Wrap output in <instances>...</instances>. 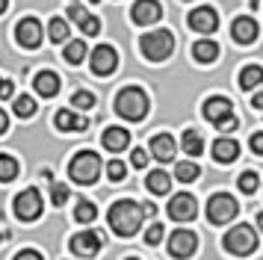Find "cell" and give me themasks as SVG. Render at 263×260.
<instances>
[{
	"label": "cell",
	"instance_id": "obj_33",
	"mask_svg": "<svg viewBox=\"0 0 263 260\" xmlns=\"http://www.w3.org/2000/svg\"><path fill=\"white\" fill-rule=\"evenodd\" d=\"M124 175H127V165L121 163V160H109V165H107V177L109 180H124Z\"/></svg>",
	"mask_w": 263,
	"mask_h": 260
},
{
	"label": "cell",
	"instance_id": "obj_41",
	"mask_svg": "<svg viewBox=\"0 0 263 260\" xmlns=\"http://www.w3.org/2000/svg\"><path fill=\"white\" fill-rule=\"evenodd\" d=\"M249 145H251V151L257 154V157H263V133H254Z\"/></svg>",
	"mask_w": 263,
	"mask_h": 260
},
{
	"label": "cell",
	"instance_id": "obj_24",
	"mask_svg": "<svg viewBox=\"0 0 263 260\" xmlns=\"http://www.w3.org/2000/svg\"><path fill=\"white\" fill-rule=\"evenodd\" d=\"M239 86H242V89H257V86H263V68L260 65H246L242 74H239Z\"/></svg>",
	"mask_w": 263,
	"mask_h": 260
},
{
	"label": "cell",
	"instance_id": "obj_27",
	"mask_svg": "<svg viewBox=\"0 0 263 260\" xmlns=\"http://www.w3.org/2000/svg\"><path fill=\"white\" fill-rule=\"evenodd\" d=\"M12 113L18 118H30L33 113H36V101H33L30 95H18V98L12 101Z\"/></svg>",
	"mask_w": 263,
	"mask_h": 260
},
{
	"label": "cell",
	"instance_id": "obj_39",
	"mask_svg": "<svg viewBox=\"0 0 263 260\" xmlns=\"http://www.w3.org/2000/svg\"><path fill=\"white\" fill-rule=\"evenodd\" d=\"M12 260H45V257L39 254L36 248H24V251H18V254H15Z\"/></svg>",
	"mask_w": 263,
	"mask_h": 260
},
{
	"label": "cell",
	"instance_id": "obj_2",
	"mask_svg": "<svg viewBox=\"0 0 263 260\" xmlns=\"http://www.w3.org/2000/svg\"><path fill=\"white\" fill-rule=\"evenodd\" d=\"M116 113L127 121H142L148 116V95L136 86H127L116 95Z\"/></svg>",
	"mask_w": 263,
	"mask_h": 260
},
{
	"label": "cell",
	"instance_id": "obj_52",
	"mask_svg": "<svg viewBox=\"0 0 263 260\" xmlns=\"http://www.w3.org/2000/svg\"><path fill=\"white\" fill-rule=\"evenodd\" d=\"M0 83H3V80H0Z\"/></svg>",
	"mask_w": 263,
	"mask_h": 260
},
{
	"label": "cell",
	"instance_id": "obj_45",
	"mask_svg": "<svg viewBox=\"0 0 263 260\" xmlns=\"http://www.w3.org/2000/svg\"><path fill=\"white\" fill-rule=\"evenodd\" d=\"M142 213L145 216H154V204H142Z\"/></svg>",
	"mask_w": 263,
	"mask_h": 260
},
{
	"label": "cell",
	"instance_id": "obj_51",
	"mask_svg": "<svg viewBox=\"0 0 263 260\" xmlns=\"http://www.w3.org/2000/svg\"><path fill=\"white\" fill-rule=\"evenodd\" d=\"M92 3H98V0H92Z\"/></svg>",
	"mask_w": 263,
	"mask_h": 260
},
{
	"label": "cell",
	"instance_id": "obj_37",
	"mask_svg": "<svg viewBox=\"0 0 263 260\" xmlns=\"http://www.w3.org/2000/svg\"><path fill=\"white\" fill-rule=\"evenodd\" d=\"M163 234H166V231H163V225H151V228L145 231V243H148V246H157V243L163 239Z\"/></svg>",
	"mask_w": 263,
	"mask_h": 260
},
{
	"label": "cell",
	"instance_id": "obj_35",
	"mask_svg": "<svg viewBox=\"0 0 263 260\" xmlns=\"http://www.w3.org/2000/svg\"><path fill=\"white\" fill-rule=\"evenodd\" d=\"M257 183H260V180H257L254 172H242V175H239V189H242V192H254Z\"/></svg>",
	"mask_w": 263,
	"mask_h": 260
},
{
	"label": "cell",
	"instance_id": "obj_13",
	"mask_svg": "<svg viewBox=\"0 0 263 260\" xmlns=\"http://www.w3.org/2000/svg\"><path fill=\"white\" fill-rule=\"evenodd\" d=\"M130 18L139 27H148V24H157L163 18V6L157 3V0H136L130 9Z\"/></svg>",
	"mask_w": 263,
	"mask_h": 260
},
{
	"label": "cell",
	"instance_id": "obj_25",
	"mask_svg": "<svg viewBox=\"0 0 263 260\" xmlns=\"http://www.w3.org/2000/svg\"><path fill=\"white\" fill-rule=\"evenodd\" d=\"M180 148L190 154V157H198V154L204 151L201 133H198V130H186V133H183V139H180Z\"/></svg>",
	"mask_w": 263,
	"mask_h": 260
},
{
	"label": "cell",
	"instance_id": "obj_49",
	"mask_svg": "<svg viewBox=\"0 0 263 260\" xmlns=\"http://www.w3.org/2000/svg\"><path fill=\"white\" fill-rule=\"evenodd\" d=\"M0 243H3V234H0Z\"/></svg>",
	"mask_w": 263,
	"mask_h": 260
},
{
	"label": "cell",
	"instance_id": "obj_4",
	"mask_svg": "<svg viewBox=\"0 0 263 260\" xmlns=\"http://www.w3.org/2000/svg\"><path fill=\"white\" fill-rule=\"evenodd\" d=\"M68 175H71V180L83 183V187L95 183L98 175H101V157H98L95 151H80V154H74L71 163H68Z\"/></svg>",
	"mask_w": 263,
	"mask_h": 260
},
{
	"label": "cell",
	"instance_id": "obj_34",
	"mask_svg": "<svg viewBox=\"0 0 263 260\" xmlns=\"http://www.w3.org/2000/svg\"><path fill=\"white\" fill-rule=\"evenodd\" d=\"M68 195H71V192H68L65 183H53V187H50V201H53L57 207H62V204L68 201Z\"/></svg>",
	"mask_w": 263,
	"mask_h": 260
},
{
	"label": "cell",
	"instance_id": "obj_18",
	"mask_svg": "<svg viewBox=\"0 0 263 260\" xmlns=\"http://www.w3.org/2000/svg\"><path fill=\"white\" fill-rule=\"evenodd\" d=\"M53 124H57L60 130H65V133H68V130H77V133H80V130L89 127V118L77 116V113H71V109H60V113L53 116Z\"/></svg>",
	"mask_w": 263,
	"mask_h": 260
},
{
	"label": "cell",
	"instance_id": "obj_17",
	"mask_svg": "<svg viewBox=\"0 0 263 260\" xmlns=\"http://www.w3.org/2000/svg\"><path fill=\"white\" fill-rule=\"evenodd\" d=\"M151 154H154V160H160V163H172L175 154H178V145H175V139L168 133H157L154 139H151Z\"/></svg>",
	"mask_w": 263,
	"mask_h": 260
},
{
	"label": "cell",
	"instance_id": "obj_20",
	"mask_svg": "<svg viewBox=\"0 0 263 260\" xmlns=\"http://www.w3.org/2000/svg\"><path fill=\"white\" fill-rule=\"evenodd\" d=\"M213 157L219 163H234L239 157V145L237 139H231V136H222V139L213 142Z\"/></svg>",
	"mask_w": 263,
	"mask_h": 260
},
{
	"label": "cell",
	"instance_id": "obj_47",
	"mask_svg": "<svg viewBox=\"0 0 263 260\" xmlns=\"http://www.w3.org/2000/svg\"><path fill=\"white\" fill-rule=\"evenodd\" d=\"M6 6H9V0H0V12H6Z\"/></svg>",
	"mask_w": 263,
	"mask_h": 260
},
{
	"label": "cell",
	"instance_id": "obj_38",
	"mask_svg": "<svg viewBox=\"0 0 263 260\" xmlns=\"http://www.w3.org/2000/svg\"><path fill=\"white\" fill-rule=\"evenodd\" d=\"M130 163H133V169H145V165H148V151H145V148H133Z\"/></svg>",
	"mask_w": 263,
	"mask_h": 260
},
{
	"label": "cell",
	"instance_id": "obj_14",
	"mask_svg": "<svg viewBox=\"0 0 263 260\" xmlns=\"http://www.w3.org/2000/svg\"><path fill=\"white\" fill-rule=\"evenodd\" d=\"M190 27L195 33H216L219 30V15L213 6H198L190 12Z\"/></svg>",
	"mask_w": 263,
	"mask_h": 260
},
{
	"label": "cell",
	"instance_id": "obj_36",
	"mask_svg": "<svg viewBox=\"0 0 263 260\" xmlns=\"http://www.w3.org/2000/svg\"><path fill=\"white\" fill-rule=\"evenodd\" d=\"M80 30H83L86 35H98L101 33V21H98L95 15H86L83 21H80Z\"/></svg>",
	"mask_w": 263,
	"mask_h": 260
},
{
	"label": "cell",
	"instance_id": "obj_3",
	"mask_svg": "<svg viewBox=\"0 0 263 260\" xmlns=\"http://www.w3.org/2000/svg\"><path fill=\"white\" fill-rule=\"evenodd\" d=\"M139 50H142L145 59H151V62H163V59L172 57V50H175V35L168 33V30H154V33H145L139 39Z\"/></svg>",
	"mask_w": 263,
	"mask_h": 260
},
{
	"label": "cell",
	"instance_id": "obj_12",
	"mask_svg": "<svg viewBox=\"0 0 263 260\" xmlns=\"http://www.w3.org/2000/svg\"><path fill=\"white\" fill-rule=\"evenodd\" d=\"M15 39H18V45L27 47V50H36L42 45V24L36 18H24V21H18L15 27Z\"/></svg>",
	"mask_w": 263,
	"mask_h": 260
},
{
	"label": "cell",
	"instance_id": "obj_43",
	"mask_svg": "<svg viewBox=\"0 0 263 260\" xmlns=\"http://www.w3.org/2000/svg\"><path fill=\"white\" fill-rule=\"evenodd\" d=\"M251 106H254V109H263V86H260V92H254V98H251Z\"/></svg>",
	"mask_w": 263,
	"mask_h": 260
},
{
	"label": "cell",
	"instance_id": "obj_22",
	"mask_svg": "<svg viewBox=\"0 0 263 260\" xmlns=\"http://www.w3.org/2000/svg\"><path fill=\"white\" fill-rule=\"evenodd\" d=\"M145 187L151 189L154 195H166L168 189H172V177L163 169H154V172H148V177H145Z\"/></svg>",
	"mask_w": 263,
	"mask_h": 260
},
{
	"label": "cell",
	"instance_id": "obj_44",
	"mask_svg": "<svg viewBox=\"0 0 263 260\" xmlns=\"http://www.w3.org/2000/svg\"><path fill=\"white\" fill-rule=\"evenodd\" d=\"M6 127H9V118H6L3 109H0V133H6Z\"/></svg>",
	"mask_w": 263,
	"mask_h": 260
},
{
	"label": "cell",
	"instance_id": "obj_30",
	"mask_svg": "<svg viewBox=\"0 0 263 260\" xmlns=\"http://www.w3.org/2000/svg\"><path fill=\"white\" fill-rule=\"evenodd\" d=\"M48 35L53 42H68V21H62V18H53L48 27Z\"/></svg>",
	"mask_w": 263,
	"mask_h": 260
},
{
	"label": "cell",
	"instance_id": "obj_5",
	"mask_svg": "<svg viewBox=\"0 0 263 260\" xmlns=\"http://www.w3.org/2000/svg\"><path fill=\"white\" fill-rule=\"evenodd\" d=\"M257 248V234L251 225H237L225 234V251L228 254H237V257H246Z\"/></svg>",
	"mask_w": 263,
	"mask_h": 260
},
{
	"label": "cell",
	"instance_id": "obj_6",
	"mask_svg": "<svg viewBox=\"0 0 263 260\" xmlns=\"http://www.w3.org/2000/svg\"><path fill=\"white\" fill-rule=\"evenodd\" d=\"M237 213H239L237 198L228 195V192H216L207 201V219H210V225H228Z\"/></svg>",
	"mask_w": 263,
	"mask_h": 260
},
{
	"label": "cell",
	"instance_id": "obj_7",
	"mask_svg": "<svg viewBox=\"0 0 263 260\" xmlns=\"http://www.w3.org/2000/svg\"><path fill=\"white\" fill-rule=\"evenodd\" d=\"M15 207V216L21 219V222H33V219H39L42 216V195H39V189H24V192H18L12 201Z\"/></svg>",
	"mask_w": 263,
	"mask_h": 260
},
{
	"label": "cell",
	"instance_id": "obj_46",
	"mask_svg": "<svg viewBox=\"0 0 263 260\" xmlns=\"http://www.w3.org/2000/svg\"><path fill=\"white\" fill-rule=\"evenodd\" d=\"M257 228H260V234H263V213H257Z\"/></svg>",
	"mask_w": 263,
	"mask_h": 260
},
{
	"label": "cell",
	"instance_id": "obj_32",
	"mask_svg": "<svg viewBox=\"0 0 263 260\" xmlns=\"http://www.w3.org/2000/svg\"><path fill=\"white\" fill-rule=\"evenodd\" d=\"M71 106L74 109H92V106H95V95L92 92H74L71 95Z\"/></svg>",
	"mask_w": 263,
	"mask_h": 260
},
{
	"label": "cell",
	"instance_id": "obj_31",
	"mask_svg": "<svg viewBox=\"0 0 263 260\" xmlns=\"http://www.w3.org/2000/svg\"><path fill=\"white\" fill-rule=\"evenodd\" d=\"M83 57H86V42H68V45H65V59H68L71 65L83 62Z\"/></svg>",
	"mask_w": 263,
	"mask_h": 260
},
{
	"label": "cell",
	"instance_id": "obj_42",
	"mask_svg": "<svg viewBox=\"0 0 263 260\" xmlns=\"http://www.w3.org/2000/svg\"><path fill=\"white\" fill-rule=\"evenodd\" d=\"M12 89H15L12 80H3V83H0V98H3V101H6V98H12Z\"/></svg>",
	"mask_w": 263,
	"mask_h": 260
},
{
	"label": "cell",
	"instance_id": "obj_16",
	"mask_svg": "<svg viewBox=\"0 0 263 260\" xmlns=\"http://www.w3.org/2000/svg\"><path fill=\"white\" fill-rule=\"evenodd\" d=\"M231 35H234L237 45H251V42L257 39V21H254V18H234Z\"/></svg>",
	"mask_w": 263,
	"mask_h": 260
},
{
	"label": "cell",
	"instance_id": "obj_26",
	"mask_svg": "<svg viewBox=\"0 0 263 260\" xmlns=\"http://www.w3.org/2000/svg\"><path fill=\"white\" fill-rule=\"evenodd\" d=\"M198 175H201V169L192 160H183V163L175 165V177H178L180 183H192V180H198Z\"/></svg>",
	"mask_w": 263,
	"mask_h": 260
},
{
	"label": "cell",
	"instance_id": "obj_8",
	"mask_svg": "<svg viewBox=\"0 0 263 260\" xmlns=\"http://www.w3.org/2000/svg\"><path fill=\"white\" fill-rule=\"evenodd\" d=\"M195 216H198V201L192 198L190 192L172 195V201H168V219H175V222H192Z\"/></svg>",
	"mask_w": 263,
	"mask_h": 260
},
{
	"label": "cell",
	"instance_id": "obj_28",
	"mask_svg": "<svg viewBox=\"0 0 263 260\" xmlns=\"http://www.w3.org/2000/svg\"><path fill=\"white\" fill-rule=\"evenodd\" d=\"M95 216H98V207L92 201H77V207H74V219L77 222L89 225V222H95Z\"/></svg>",
	"mask_w": 263,
	"mask_h": 260
},
{
	"label": "cell",
	"instance_id": "obj_10",
	"mask_svg": "<svg viewBox=\"0 0 263 260\" xmlns=\"http://www.w3.org/2000/svg\"><path fill=\"white\" fill-rule=\"evenodd\" d=\"M71 251L77 254V257H95L98 251H101V246H104V236L98 234V231H80V234L71 236Z\"/></svg>",
	"mask_w": 263,
	"mask_h": 260
},
{
	"label": "cell",
	"instance_id": "obj_1",
	"mask_svg": "<svg viewBox=\"0 0 263 260\" xmlns=\"http://www.w3.org/2000/svg\"><path fill=\"white\" fill-rule=\"evenodd\" d=\"M142 219H145L142 207H139L136 201H130V198L116 201V204L109 207V213H107L109 228H112V234H119V236H133L136 231H139Z\"/></svg>",
	"mask_w": 263,
	"mask_h": 260
},
{
	"label": "cell",
	"instance_id": "obj_48",
	"mask_svg": "<svg viewBox=\"0 0 263 260\" xmlns=\"http://www.w3.org/2000/svg\"><path fill=\"white\" fill-rule=\"evenodd\" d=\"M249 3H251V6H260V0H249Z\"/></svg>",
	"mask_w": 263,
	"mask_h": 260
},
{
	"label": "cell",
	"instance_id": "obj_21",
	"mask_svg": "<svg viewBox=\"0 0 263 260\" xmlns=\"http://www.w3.org/2000/svg\"><path fill=\"white\" fill-rule=\"evenodd\" d=\"M33 86H36V92L42 95V98H53V95L60 92V77H57L53 71H42V74H36Z\"/></svg>",
	"mask_w": 263,
	"mask_h": 260
},
{
	"label": "cell",
	"instance_id": "obj_11",
	"mask_svg": "<svg viewBox=\"0 0 263 260\" xmlns=\"http://www.w3.org/2000/svg\"><path fill=\"white\" fill-rule=\"evenodd\" d=\"M89 65H92V71H95L98 77H107V74H112L116 65H119V53H116L109 45H98L95 50H92Z\"/></svg>",
	"mask_w": 263,
	"mask_h": 260
},
{
	"label": "cell",
	"instance_id": "obj_15",
	"mask_svg": "<svg viewBox=\"0 0 263 260\" xmlns=\"http://www.w3.org/2000/svg\"><path fill=\"white\" fill-rule=\"evenodd\" d=\"M228 116H234V106H231V101L228 98H207L204 101V118L207 121H213V124H219V121H225Z\"/></svg>",
	"mask_w": 263,
	"mask_h": 260
},
{
	"label": "cell",
	"instance_id": "obj_50",
	"mask_svg": "<svg viewBox=\"0 0 263 260\" xmlns=\"http://www.w3.org/2000/svg\"><path fill=\"white\" fill-rule=\"evenodd\" d=\"M127 260H136V257H127Z\"/></svg>",
	"mask_w": 263,
	"mask_h": 260
},
{
	"label": "cell",
	"instance_id": "obj_29",
	"mask_svg": "<svg viewBox=\"0 0 263 260\" xmlns=\"http://www.w3.org/2000/svg\"><path fill=\"white\" fill-rule=\"evenodd\" d=\"M12 177H18V160L9 157V154H0V180L6 183Z\"/></svg>",
	"mask_w": 263,
	"mask_h": 260
},
{
	"label": "cell",
	"instance_id": "obj_19",
	"mask_svg": "<svg viewBox=\"0 0 263 260\" xmlns=\"http://www.w3.org/2000/svg\"><path fill=\"white\" fill-rule=\"evenodd\" d=\"M127 145H130V133L124 127H107L104 130V148H107V151L119 154V151H124Z\"/></svg>",
	"mask_w": 263,
	"mask_h": 260
},
{
	"label": "cell",
	"instance_id": "obj_23",
	"mask_svg": "<svg viewBox=\"0 0 263 260\" xmlns=\"http://www.w3.org/2000/svg\"><path fill=\"white\" fill-rule=\"evenodd\" d=\"M192 57L198 59V62H213V59L219 57V45L210 42V39H201V42L192 45Z\"/></svg>",
	"mask_w": 263,
	"mask_h": 260
},
{
	"label": "cell",
	"instance_id": "obj_40",
	"mask_svg": "<svg viewBox=\"0 0 263 260\" xmlns=\"http://www.w3.org/2000/svg\"><path fill=\"white\" fill-rule=\"evenodd\" d=\"M68 15H71V18H74L77 24H80V21L86 18V15H89V12H86L83 6H80V3H71V9H68Z\"/></svg>",
	"mask_w": 263,
	"mask_h": 260
},
{
	"label": "cell",
	"instance_id": "obj_9",
	"mask_svg": "<svg viewBox=\"0 0 263 260\" xmlns=\"http://www.w3.org/2000/svg\"><path fill=\"white\" fill-rule=\"evenodd\" d=\"M195 248H198V236L192 234V231H183V228H178L175 234L168 236V254L178 260H186L195 254Z\"/></svg>",
	"mask_w": 263,
	"mask_h": 260
}]
</instances>
